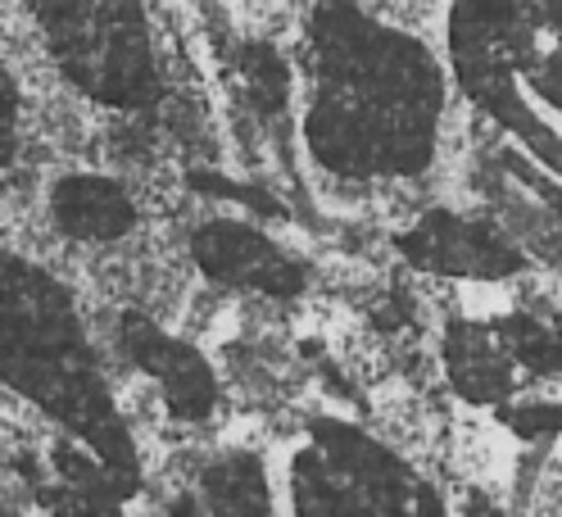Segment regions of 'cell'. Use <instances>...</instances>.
I'll use <instances>...</instances> for the list:
<instances>
[{"label": "cell", "mask_w": 562, "mask_h": 517, "mask_svg": "<svg viewBox=\"0 0 562 517\" xmlns=\"http://www.w3.org/2000/svg\"><path fill=\"white\" fill-rule=\"evenodd\" d=\"M5 376L19 395L91 445L119 476L140 486V459L104 391L68 291L37 263L5 259Z\"/></svg>", "instance_id": "obj_1"}, {"label": "cell", "mask_w": 562, "mask_h": 517, "mask_svg": "<svg viewBox=\"0 0 562 517\" xmlns=\"http://www.w3.org/2000/svg\"><path fill=\"white\" fill-rule=\"evenodd\" d=\"M42 42L82 95L110 110H146L159 95L140 0H27Z\"/></svg>", "instance_id": "obj_2"}, {"label": "cell", "mask_w": 562, "mask_h": 517, "mask_svg": "<svg viewBox=\"0 0 562 517\" xmlns=\"http://www.w3.org/2000/svg\"><path fill=\"white\" fill-rule=\"evenodd\" d=\"M400 250L413 268L453 272V278H508V272L526 268L521 250L508 240L504 227L459 218V214H445V210L422 218L400 240Z\"/></svg>", "instance_id": "obj_5"}, {"label": "cell", "mask_w": 562, "mask_h": 517, "mask_svg": "<svg viewBox=\"0 0 562 517\" xmlns=\"http://www.w3.org/2000/svg\"><path fill=\"white\" fill-rule=\"evenodd\" d=\"M119 336H123L127 359L164 391L168 408L178 413L182 423H204L209 413H214V404H218L214 368H209V359L195 350L191 340L168 336L146 314H123Z\"/></svg>", "instance_id": "obj_6"}, {"label": "cell", "mask_w": 562, "mask_h": 517, "mask_svg": "<svg viewBox=\"0 0 562 517\" xmlns=\"http://www.w3.org/2000/svg\"><path fill=\"white\" fill-rule=\"evenodd\" d=\"M50 218L68 240H123L136 227V200L104 172H64L50 187Z\"/></svg>", "instance_id": "obj_7"}, {"label": "cell", "mask_w": 562, "mask_h": 517, "mask_svg": "<svg viewBox=\"0 0 562 517\" xmlns=\"http://www.w3.org/2000/svg\"><path fill=\"white\" fill-rule=\"evenodd\" d=\"M191 255L204 268V278L218 286L259 291L272 300H295L304 291V268L255 223H232V218L204 223L191 236Z\"/></svg>", "instance_id": "obj_4"}, {"label": "cell", "mask_w": 562, "mask_h": 517, "mask_svg": "<svg viewBox=\"0 0 562 517\" xmlns=\"http://www.w3.org/2000/svg\"><path fill=\"white\" fill-rule=\"evenodd\" d=\"M495 331L504 336V345L526 372H536V376H558L562 372V331L558 327H544L531 314H508V318L495 323Z\"/></svg>", "instance_id": "obj_10"}, {"label": "cell", "mask_w": 562, "mask_h": 517, "mask_svg": "<svg viewBox=\"0 0 562 517\" xmlns=\"http://www.w3.org/2000/svg\"><path fill=\"white\" fill-rule=\"evenodd\" d=\"M300 517H445L431 486L368 436L318 423L313 445L295 459Z\"/></svg>", "instance_id": "obj_3"}, {"label": "cell", "mask_w": 562, "mask_h": 517, "mask_svg": "<svg viewBox=\"0 0 562 517\" xmlns=\"http://www.w3.org/2000/svg\"><path fill=\"white\" fill-rule=\"evenodd\" d=\"M445 368H449L453 391L472 404H504L517 386L513 350L495 327H481V323L453 318L445 327Z\"/></svg>", "instance_id": "obj_8"}, {"label": "cell", "mask_w": 562, "mask_h": 517, "mask_svg": "<svg viewBox=\"0 0 562 517\" xmlns=\"http://www.w3.org/2000/svg\"><path fill=\"white\" fill-rule=\"evenodd\" d=\"M558 331H562V318H558Z\"/></svg>", "instance_id": "obj_12"}, {"label": "cell", "mask_w": 562, "mask_h": 517, "mask_svg": "<svg viewBox=\"0 0 562 517\" xmlns=\"http://www.w3.org/2000/svg\"><path fill=\"white\" fill-rule=\"evenodd\" d=\"M209 517H272V491L255 454H227L204 472Z\"/></svg>", "instance_id": "obj_9"}, {"label": "cell", "mask_w": 562, "mask_h": 517, "mask_svg": "<svg viewBox=\"0 0 562 517\" xmlns=\"http://www.w3.org/2000/svg\"><path fill=\"white\" fill-rule=\"evenodd\" d=\"M499 418H504L521 440L562 436V404H499Z\"/></svg>", "instance_id": "obj_11"}]
</instances>
